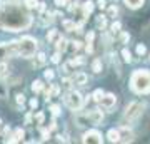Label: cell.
I'll return each instance as SVG.
<instances>
[{"label": "cell", "mask_w": 150, "mask_h": 144, "mask_svg": "<svg viewBox=\"0 0 150 144\" xmlns=\"http://www.w3.org/2000/svg\"><path fill=\"white\" fill-rule=\"evenodd\" d=\"M132 89L135 92H150V72L137 70L132 74Z\"/></svg>", "instance_id": "obj_1"}, {"label": "cell", "mask_w": 150, "mask_h": 144, "mask_svg": "<svg viewBox=\"0 0 150 144\" xmlns=\"http://www.w3.org/2000/svg\"><path fill=\"white\" fill-rule=\"evenodd\" d=\"M37 49V40L33 37H22L18 42V55L22 57H32Z\"/></svg>", "instance_id": "obj_2"}, {"label": "cell", "mask_w": 150, "mask_h": 144, "mask_svg": "<svg viewBox=\"0 0 150 144\" xmlns=\"http://www.w3.org/2000/svg\"><path fill=\"white\" fill-rule=\"evenodd\" d=\"M102 119H103V116L100 111H90V112H87V114H83V116H79L77 121H79V126H83L87 123L98 124V123H102Z\"/></svg>", "instance_id": "obj_3"}, {"label": "cell", "mask_w": 150, "mask_h": 144, "mask_svg": "<svg viewBox=\"0 0 150 144\" xmlns=\"http://www.w3.org/2000/svg\"><path fill=\"white\" fill-rule=\"evenodd\" d=\"M65 104H67V107H70L72 111H77V109H80L82 107L83 101H82V96L79 94V92L70 91V92L65 94Z\"/></svg>", "instance_id": "obj_4"}, {"label": "cell", "mask_w": 150, "mask_h": 144, "mask_svg": "<svg viewBox=\"0 0 150 144\" xmlns=\"http://www.w3.org/2000/svg\"><path fill=\"white\" fill-rule=\"evenodd\" d=\"M144 102H132L129 107H127V111H125V119H129V121H134L137 119L144 112Z\"/></svg>", "instance_id": "obj_5"}, {"label": "cell", "mask_w": 150, "mask_h": 144, "mask_svg": "<svg viewBox=\"0 0 150 144\" xmlns=\"http://www.w3.org/2000/svg\"><path fill=\"white\" fill-rule=\"evenodd\" d=\"M18 55V42H8L0 45V59L2 57H15Z\"/></svg>", "instance_id": "obj_6"}, {"label": "cell", "mask_w": 150, "mask_h": 144, "mask_svg": "<svg viewBox=\"0 0 150 144\" xmlns=\"http://www.w3.org/2000/svg\"><path fill=\"white\" fill-rule=\"evenodd\" d=\"M83 143H95V144H100L102 143V136L97 133V131H88V133L83 134Z\"/></svg>", "instance_id": "obj_7"}, {"label": "cell", "mask_w": 150, "mask_h": 144, "mask_svg": "<svg viewBox=\"0 0 150 144\" xmlns=\"http://www.w3.org/2000/svg\"><path fill=\"white\" fill-rule=\"evenodd\" d=\"M100 104H102L105 109H110V107H113V106H115V96H113V94H103Z\"/></svg>", "instance_id": "obj_8"}, {"label": "cell", "mask_w": 150, "mask_h": 144, "mask_svg": "<svg viewBox=\"0 0 150 144\" xmlns=\"http://www.w3.org/2000/svg\"><path fill=\"white\" fill-rule=\"evenodd\" d=\"M74 84H79V85H85L87 84V75L83 72H79V74L74 75Z\"/></svg>", "instance_id": "obj_9"}, {"label": "cell", "mask_w": 150, "mask_h": 144, "mask_svg": "<svg viewBox=\"0 0 150 144\" xmlns=\"http://www.w3.org/2000/svg\"><path fill=\"white\" fill-rule=\"evenodd\" d=\"M59 39H60L59 30H55V29H52V30H48V34H47V40H48V42H57Z\"/></svg>", "instance_id": "obj_10"}, {"label": "cell", "mask_w": 150, "mask_h": 144, "mask_svg": "<svg viewBox=\"0 0 150 144\" xmlns=\"http://www.w3.org/2000/svg\"><path fill=\"white\" fill-rule=\"evenodd\" d=\"M107 138L110 143H117V141H120V131H115V129H112V131H108Z\"/></svg>", "instance_id": "obj_11"}, {"label": "cell", "mask_w": 150, "mask_h": 144, "mask_svg": "<svg viewBox=\"0 0 150 144\" xmlns=\"http://www.w3.org/2000/svg\"><path fill=\"white\" fill-rule=\"evenodd\" d=\"M125 4H127L130 9H139V7L144 4V0H125Z\"/></svg>", "instance_id": "obj_12"}, {"label": "cell", "mask_w": 150, "mask_h": 144, "mask_svg": "<svg viewBox=\"0 0 150 144\" xmlns=\"http://www.w3.org/2000/svg\"><path fill=\"white\" fill-rule=\"evenodd\" d=\"M132 139H134V134L130 133V131H123V134H120V141H123V143L132 141Z\"/></svg>", "instance_id": "obj_13"}, {"label": "cell", "mask_w": 150, "mask_h": 144, "mask_svg": "<svg viewBox=\"0 0 150 144\" xmlns=\"http://www.w3.org/2000/svg\"><path fill=\"white\" fill-rule=\"evenodd\" d=\"M22 138H23V131H22V129H17L15 136L12 139H8V141H10V143H17V141H22Z\"/></svg>", "instance_id": "obj_14"}, {"label": "cell", "mask_w": 150, "mask_h": 144, "mask_svg": "<svg viewBox=\"0 0 150 144\" xmlns=\"http://www.w3.org/2000/svg\"><path fill=\"white\" fill-rule=\"evenodd\" d=\"M65 49H67V40H65V39H62V37H60L59 40H57V50H59V52H60V50L64 52Z\"/></svg>", "instance_id": "obj_15"}, {"label": "cell", "mask_w": 150, "mask_h": 144, "mask_svg": "<svg viewBox=\"0 0 150 144\" xmlns=\"http://www.w3.org/2000/svg\"><path fill=\"white\" fill-rule=\"evenodd\" d=\"M92 10H93V4H92V2H87V4H83V14H85V15L92 14Z\"/></svg>", "instance_id": "obj_16"}, {"label": "cell", "mask_w": 150, "mask_h": 144, "mask_svg": "<svg viewBox=\"0 0 150 144\" xmlns=\"http://www.w3.org/2000/svg\"><path fill=\"white\" fill-rule=\"evenodd\" d=\"M42 89H43V84L40 82V80H35V82L32 84V91L33 92H40Z\"/></svg>", "instance_id": "obj_17"}, {"label": "cell", "mask_w": 150, "mask_h": 144, "mask_svg": "<svg viewBox=\"0 0 150 144\" xmlns=\"http://www.w3.org/2000/svg\"><path fill=\"white\" fill-rule=\"evenodd\" d=\"M92 69H93V72H100V70H102V62L98 59H95L93 64H92Z\"/></svg>", "instance_id": "obj_18"}, {"label": "cell", "mask_w": 150, "mask_h": 144, "mask_svg": "<svg viewBox=\"0 0 150 144\" xmlns=\"http://www.w3.org/2000/svg\"><path fill=\"white\" fill-rule=\"evenodd\" d=\"M92 97H93V101H97V102H100L102 101V97H103V92L100 91V89H97L93 94H92Z\"/></svg>", "instance_id": "obj_19"}, {"label": "cell", "mask_w": 150, "mask_h": 144, "mask_svg": "<svg viewBox=\"0 0 150 144\" xmlns=\"http://www.w3.org/2000/svg\"><path fill=\"white\" fill-rule=\"evenodd\" d=\"M37 2H38V0H25V4H27L28 9H35V7L38 5Z\"/></svg>", "instance_id": "obj_20"}, {"label": "cell", "mask_w": 150, "mask_h": 144, "mask_svg": "<svg viewBox=\"0 0 150 144\" xmlns=\"http://www.w3.org/2000/svg\"><path fill=\"white\" fill-rule=\"evenodd\" d=\"M122 55H123V60H125V62H130L132 57H130V52L127 50V49H123V50H122Z\"/></svg>", "instance_id": "obj_21"}, {"label": "cell", "mask_w": 150, "mask_h": 144, "mask_svg": "<svg viewBox=\"0 0 150 144\" xmlns=\"http://www.w3.org/2000/svg\"><path fill=\"white\" fill-rule=\"evenodd\" d=\"M43 62H45V55H43V54H38V55H37V62H35V65H42Z\"/></svg>", "instance_id": "obj_22"}, {"label": "cell", "mask_w": 150, "mask_h": 144, "mask_svg": "<svg viewBox=\"0 0 150 144\" xmlns=\"http://www.w3.org/2000/svg\"><path fill=\"white\" fill-rule=\"evenodd\" d=\"M97 25L103 29V27H105V17H102V15L98 17V19H97Z\"/></svg>", "instance_id": "obj_23"}, {"label": "cell", "mask_w": 150, "mask_h": 144, "mask_svg": "<svg viewBox=\"0 0 150 144\" xmlns=\"http://www.w3.org/2000/svg\"><path fill=\"white\" fill-rule=\"evenodd\" d=\"M7 64H0V77H4V75L7 74Z\"/></svg>", "instance_id": "obj_24"}, {"label": "cell", "mask_w": 150, "mask_h": 144, "mask_svg": "<svg viewBox=\"0 0 150 144\" xmlns=\"http://www.w3.org/2000/svg\"><path fill=\"white\" fill-rule=\"evenodd\" d=\"M117 7H110L108 9V17H113V15H117Z\"/></svg>", "instance_id": "obj_25"}, {"label": "cell", "mask_w": 150, "mask_h": 144, "mask_svg": "<svg viewBox=\"0 0 150 144\" xmlns=\"http://www.w3.org/2000/svg\"><path fill=\"white\" fill-rule=\"evenodd\" d=\"M83 62H85V60L82 59V57H77V59L72 60V64H74V65H80V64H83Z\"/></svg>", "instance_id": "obj_26"}, {"label": "cell", "mask_w": 150, "mask_h": 144, "mask_svg": "<svg viewBox=\"0 0 150 144\" xmlns=\"http://www.w3.org/2000/svg\"><path fill=\"white\" fill-rule=\"evenodd\" d=\"M50 111H52V114H54V116H59V114H60V107L59 106H52V109H50Z\"/></svg>", "instance_id": "obj_27"}, {"label": "cell", "mask_w": 150, "mask_h": 144, "mask_svg": "<svg viewBox=\"0 0 150 144\" xmlns=\"http://www.w3.org/2000/svg\"><path fill=\"white\" fill-rule=\"evenodd\" d=\"M137 54H139V55H144V54H145V45L140 44L139 47H137Z\"/></svg>", "instance_id": "obj_28"}, {"label": "cell", "mask_w": 150, "mask_h": 144, "mask_svg": "<svg viewBox=\"0 0 150 144\" xmlns=\"http://www.w3.org/2000/svg\"><path fill=\"white\" fill-rule=\"evenodd\" d=\"M52 62H54V64H59V62H60V54H55V55H52Z\"/></svg>", "instance_id": "obj_29"}, {"label": "cell", "mask_w": 150, "mask_h": 144, "mask_svg": "<svg viewBox=\"0 0 150 144\" xmlns=\"http://www.w3.org/2000/svg\"><path fill=\"white\" fill-rule=\"evenodd\" d=\"M17 102H18V104H23V102H25V97H23V94H17Z\"/></svg>", "instance_id": "obj_30"}, {"label": "cell", "mask_w": 150, "mask_h": 144, "mask_svg": "<svg viewBox=\"0 0 150 144\" xmlns=\"http://www.w3.org/2000/svg\"><path fill=\"white\" fill-rule=\"evenodd\" d=\"M45 79H54V72H52V70H45Z\"/></svg>", "instance_id": "obj_31"}, {"label": "cell", "mask_w": 150, "mask_h": 144, "mask_svg": "<svg viewBox=\"0 0 150 144\" xmlns=\"http://www.w3.org/2000/svg\"><path fill=\"white\" fill-rule=\"evenodd\" d=\"M112 30H113V32H118V30H120V24H118V22L112 24Z\"/></svg>", "instance_id": "obj_32"}, {"label": "cell", "mask_w": 150, "mask_h": 144, "mask_svg": "<svg viewBox=\"0 0 150 144\" xmlns=\"http://www.w3.org/2000/svg\"><path fill=\"white\" fill-rule=\"evenodd\" d=\"M64 27L70 30V29H74V24H72V22H69V20H65V22H64Z\"/></svg>", "instance_id": "obj_33"}, {"label": "cell", "mask_w": 150, "mask_h": 144, "mask_svg": "<svg viewBox=\"0 0 150 144\" xmlns=\"http://www.w3.org/2000/svg\"><path fill=\"white\" fill-rule=\"evenodd\" d=\"M37 123L38 124L43 123V114H42V112H38V114H37Z\"/></svg>", "instance_id": "obj_34"}, {"label": "cell", "mask_w": 150, "mask_h": 144, "mask_svg": "<svg viewBox=\"0 0 150 144\" xmlns=\"http://www.w3.org/2000/svg\"><path fill=\"white\" fill-rule=\"evenodd\" d=\"M97 4H98V7H100V9H105V5H107V2H105V0H98Z\"/></svg>", "instance_id": "obj_35"}, {"label": "cell", "mask_w": 150, "mask_h": 144, "mask_svg": "<svg viewBox=\"0 0 150 144\" xmlns=\"http://www.w3.org/2000/svg\"><path fill=\"white\" fill-rule=\"evenodd\" d=\"M93 40V32H88L87 34V42H92Z\"/></svg>", "instance_id": "obj_36"}, {"label": "cell", "mask_w": 150, "mask_h": 144, "mask_svg": "<svg viewBox=\"0 0 150 144\" xmlns=\"http://www.w3.org/2000/svg\"><path fill=\"white\" fill-rule=\"evenodd\" d=\"M65 2H67V0H55V5L62 7V5H65Z\"/></svg>", "instance_id": "obj_37"}, {"label": "cell", "mask_w": 150, "mask_h": 144, "mask_svg": "<svg viewBox=\"0 0 150 144\" xmlns=\"http://www.w3.org/2000/svg\"><path fill=\"white\" fill-rule=\"evenodd\" d=\"M30 106H32L33 109H35V107L38 106V101H37V99H32V101H30Z\"/></svg>", "instance_id": "obj_38"}, {"label": "cell", "mask_w": 150, "mask_h": 144, "mask_svg": "<svg viewBox=\"0 0 150 144\" xmlns=\"http://www.w3.org/2000/svg\"><path fill=\"white\" fill-rule=\"evenodd\" d=\"M80 47H82V45H80V42H74V49H75V50H79Z\"/></svg>", "instance_id": "obj_39"}, {"label": "cell", "mask_w": 150, "mask_h": 144, "mask_svg": "<svg viewBox=\"0 0 150 144\" xmlns=\"http://www.w3.org/2000/svg\"><path fill=\"white\" fill-rule=\"evenodd\" d=\"M129 40V35L127 34H122V42H127Z\"/></svg>", "instance_id": "obj_40"}, {"label": "cell", "mask_w": 150, "mask_h": 144, "mask_svg": "<svg viewBox=\"0 0 150 144\" xmlns=\"http://www.w3.org/2000/svg\"><path fill=\"white\" fill-rule=\"evenodd\" d=\"M38 10L43 12V10H45V5H43V4H40V5H38Z\"/></svg>", "instance_id": "obj_41"}, {"label": "cell", "mask_w": 150, "mask_h": 144, "mask_svg": "<svg viewBox=\"0 0 150 144\" xmlns=\"http://www.w3.org/2000/svg\"><path fill=\"white\" fill-rule=\"evenodd\" d=\"M0 123H2V121H0Z\"/></svg>", "instance_id": "obj_42"}]
</instances>
